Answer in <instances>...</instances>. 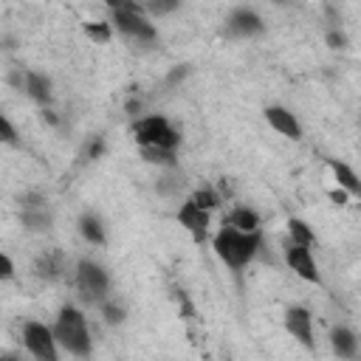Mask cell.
Wrapping results in <instances>:
<instances>
[{"label":"cell","instance_id":"1","mask_svg":"<svg viewBox=\"0 0 361 361\" xmlns=\"http://www.w3.org/2000/svg\"><path fill=\"white\" fill-rule=\"evenodd\" d=\"M257 245H259V234H240L228 226H223L217 234H214V248L220 254V259H226L231 268H243L254 259L257 254Z\"/></svg>","mask_w":361,"mask_h":361},{"label":"cell","instance_id":"2","mask_svg":"<svg viewBox=\"0 0 361 361\" xmlns=\"http://www.w3.org/2000/svg\"><path fill=\"white\" fill-rule=\"evenodd\" d=\"M54 338L73 355H87L90 353V333H87V324H85V316L76 310V307H62L59 310V319H56V327L51 330Z\"/></svg>","mask_w":361,"mask_h":361},{"label":"cell","instance_id":"3","mask_svg":"<svg viewBox=\"0 0 361 361\" xmlns=\"http://www.w3.org/2000/svg\"><path fill=\"white\" fill-rule=\"evenodd\" d=\"M133 135L141 147H161V149H175L180 135L178 130L164 118V116H147V118H138L133 124Z\"/></svg>","mask_w":361,"mask_h":361},{"label":"cell","instance_id":"4","mask_svg":"<svg viewBox=\"0 0 361 361\" xmlns=\"http://www.w3.org/2000/svg\"><path fill=\"white\" fill-rule=\"evenodd\" d=\"M113 20H116V28L135 37V39H155V28L141 17V6L135 3H113Z\"/></svg>","mask_w":361,"mask_h":361},{"label":"cell","instance_id":"5","mask_svg":"<svg viewBox=\"0 0 361 361\" xmlns=\"http://www.w3.org/2000/svg\"><path fill=\"white\" fill-rule=\"evenodd\" d=\"M23 344L28 347V353L37 361H59L56 353V338L51 333V327H45L42 322H28L23 327Z\"/></svg>","mask_w":361,"mask_h":361},{"label":"cell","instance_id":"6","mask_svg":"<svg viewBox=\"0 0 361 361\" xmlns=\"http://www.w3.org/2000/svg\"><path fill=\"white\" fill-rule=\"evenodd\" d=\"M76 285H79V290L90 299H96V296H102L104 290H107V274L96 265V262H87V259H82L79 262V271H76Z\"/></svg>","mask_w":361,"mask_h":361},{"label":"cell","instance_id":"7","mask_svg":"<svg viewBox=\"0 0 361 361\" xmlns=\"http://www.w3.org/2000/svg\"><path fill=\"white\" fill-rule=\"evenodd\" d=\"M285 259H288V268H290L293 274H299V276L307 279V282H319V271H316V262H313V257H310L307 248L288 243V248H285Z\"/></svg>","mask_w":361,"mask_h":361},{"label":"cell","instance_id":"8","mask_svg":"<svg viewBox=\"0 0 361 361\" xmlns=\"http://www.w3.org/2000/svg\"><path fill=\"white\" fill-rule=\"evenodd\" d=\"M178 220H180V226L200 243L203 237H206V228H209V212H203V209H197L192 200H186L183 206H180V212H178Z\"/></svg>","mask_w":361,"mask_h":361},{"label":"cell","instance_id":"9","mask_svg":"<svg viewBox=\"0 0 361 361\" xmlns=\"http://www.w3.org/2000/svg\"><path fill=\"white\" fill-rule=\"evenodd\" d=\"M285 327L296 341H302L305 347H313V324H310V313L305 307H290L285 313Z\"/></svg>","mask_w":361,"mask_h":361},{"label":"cell","instance_id":"10","mask_svg":"<svg viewBox=\"0 0 361 361\" xmlns=\"http://www.w3.org/2000/svg\"><path fill=\"white\" fill-rule=\"evenodd\" d=\"M265 118H268V124L276 130V133H282L285 138H302V127H299V121L293 118V113H288L285 107H268L265 110Z\"/></svg>","mask_w":361,"mask_h":361},{"label":"cell","instance_id":"11","mask_svg":"<svg viewBox=\"0 0 361 361\" xmlns=\"http://www.w3.org/2000/svg\"><path fill=\"white\" fill-rule=\"evenodd\" d=\"M223 226H228V228H234V231H240V234H254V231L259 228V217H257V212L240 206V209H231V212H228V217H226Z\"/></svg>","mask_w":361,"mask_h":361},{"label":"cell","instance_id":"12","mask_svg":"<svg viewBox=\"0 0 361 361\" xmlns=\"http://www.w3.org/2000/svg\"><path fill=\"white\" fill-rule=\"evenodd\" d=\"M259 28H262L259 17H257L254 11H248V8H237V11L231 14V20H228V31H231V34H254V31H259Z\"/></svg>","mask_w":361,"mask_h":361},{"label":"cell","instance_id":"13","mask_svg":"<svg viewBox=\"0 0 361 361\" xmlns=\"http://www.w3.org/2000/svg\"><path fill=\"white\" fill-rule=\"evenodd\" d=\"M62 271H65V262H62V254H59V251H45V254H39V259H37V274H39L42 279H56Z\"/></svg>","mask_w":361,"mask_h":361},{"label":"cell","instance_id":"14","mask_svg":"<svg viewBox=\"0 0 361 361\" xmlns=\"http://www.w3.org/2000/svg\"><path fill=\"white\" fill-rule=\"evenodd\" d=\"M23 82H25V90H28L31 99H37V102H48L51 99V82L42 73H25Z\"/></svg>","mask_w":361,"mask_h":361},{"label":"cell","instance_id":"15","mask_svg":"<svg viewBox=\"0 0 361 361\" xmlns=\"http://www.w3.org/2000/svg\"><path fill=\"white\" fill-rule=\"evenodd\" d=\"M330 341H333V350H336L341 358H353V355H355V336H353L347 327H336L333 336H330Z\"/></svg>","mask_w":361,"mask_h":361},{"label":"cell","instance_id":"16","mask_svg":"<svg viewBox=\"0 0 361 361\" xmlns=\"http://www.w3.org/2000/svg\"><path fill=\"white\" fill-rule=\"evenodd\" d=\"M330 169H333V175H336V180H338L341 189H347L350 195H358V178H355V172H353L347 164L330 161Z\"/></svg>","mask_w":361,"mask_h":361},{"label":"cell","instance_id":"17","mask_svg":"<svg viewBox=\"0 0 361 361\" xmlns=\"http://www.w3.org/2000/svg\"><path fill=\"white\" fill-rule=\"evenodd\" d=\"M288 234H290V243H293V245H302V248L313 245V231L307 228L305 220L290 217V220H288Z\"/></svg>","mask_w":361,"mask_h":361},{"label":"cell","instance_id":"18","mask_svg":"<svg viewBox=\"0 0 361 361\" xmlns=\"http://www.w3.org/2000/svg\"><path fill=\"white\" fill-rule=\"evenodd\" d=\"M79 231H82V237H85V240H90V243H96V245H102V243H104L102 223H99L93 214H85V217L79 220Z\"/></svg>","mask_w":361,"mask_h":361},{"label":"cell","instance_id":"19","mask_svg":"<svg viewBox=\"0 0 361 361\" xmlns=\"http://www.w3.org/2000/svg\"><path fill=\"white\" fill-rule=\"evenodd\" d=\"M189 200H192L197 209H203V212H212V209H217V206H220V195H217L214 189H197Z\"/></svg>","mask_w":361,"mask_h":361},{"label":"cell","instance_id":"20","mask_svg":"<svg viewBox=\"0 0 361 361\" xmlns=\"http://www.w3.org/2000/svg\"><path fill=\"white\" fill-rule=\"evenodd\" d=\"M141 152H144V158H147V161H152V164H166V166H172V164H175V149L141 147Z\"/></svg>","mask_w":361,"mask_h":361},{"label":"cell","instance_id":"21","mask_svg":"<svg viewBox=\"0 0 361 361\" xmlns=\"http://www.w3.org/2000/svg\"><path fill=\"white\" fill-rule=\"evenodd\" d=\"M85 34L90 39H96V42H107L110 39V25L107 23H87L85 25Z\"/></svg>","mask_w":361,"mask_h":361},{"label":"cell","instance_id":"22","mask_svg":"<svg viewBox=\"0 0 361 361\" xmlns=\"http://www.w3.org/2000/svg\"><path fill=\"white\" fill-rule=\"evenodd\" d=\"M17 141V133H14V127L8 124V118L0 113V144H14Z\"/></svg>","mask_w":361,"mask_h":361},{"label":"cell","instance_id":"23","mask_svg":"<svg viewBox=\"0 0 361 361\" xmlns=\"http://www.w3.org/2000/svg\"><path fill=\"white\" fill-rule=\"evenodd\" d=\"M104 319L113 324V322H121L124 319V310L121 307H116V305H104Z\"/></svg>","mask_w":361,"mask_h":361},{"label":"cell","instance_id":"24","mask_svg":"<svg viewBox=\"0 0 361 361\" xmlns=\"http://www.w3.org/2000/svg\"><path fill=\"white\" fill-rule=\"evenodd\" d=\"M11 274H14V262L6 254H0V279H8Z\"/></svg>","mask_w":361,"mask_h":361},{"label":"cell","instance_id":"25","mask_svg":"<svg viewBox=\"0 0 361 361\" xmlns=\"http://www.w3.org/2000/svg\"><path fill=\"white\" fill-rule=\"evenodd\" d=\"M23 220H25L31 228H39V226H45V223H48V217H42V214H31V212H25V214H23Z\"/></svg>","mask_w":361,"mask_h":361},{"label":"cell","instance_id":"26","mask_svg":"<svg viewBox=\"0 0 361 361\" xmlns=\"http://www.w3.org/2000/svg\"><path fill=\"white\" fill-rule=\"evenodd\" d=\"M172 8H175V3H164V6H161V3H152V6H149L152 14H164V11H172Z\"/></svg>","mask_w":361,"mask_h":361},{"label":"cell","instance_id":"27","mask_svg":"<svg viewBox=\"0 0 361 361\" xmlns=\"http://www.w3.org/2000/svg\"><path fill=\"white\" fill-rule=\"evenodd\" d=\"M327 42H330V48H341L344 45V37L333 31V34H327Z\"/></svg>","mask_w":361,"mask_h":361},{"label":"cell","instance_id":"28","mask_svg":"<svg viewBox=\"0 0 361 361\" xmlns=\"http://www.w3.org/2000/svg\"><path fill=\"white\" fill-rule=\"evenodd\" d=\"M330 197H333L338 206H344V203H347V192H341V189H333V192H330Z\"/></svg>","mask_w":361,"mask_h":361},{"label":"cell","instance_id":"29","mask_svg":"<svg viewBox=\"0 0 361 361\" xmlns=\"http://www.w3.org/2000/svg\"><path fill=\"white\" fill-rule=\"evenodd\" d=\"M0 361H17L14 355H0Z\"/></svg>","mask_w":361,"mask_h":361}]
</instances>
